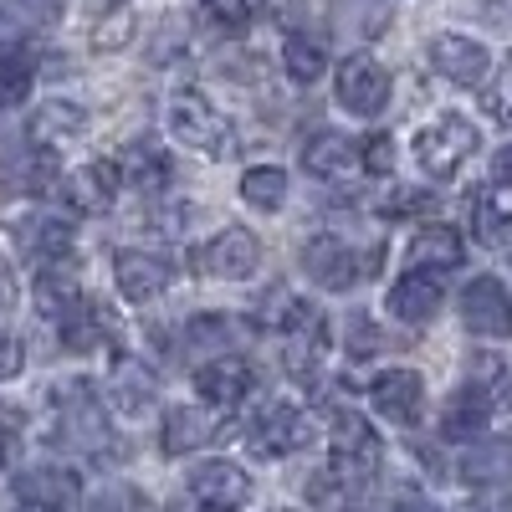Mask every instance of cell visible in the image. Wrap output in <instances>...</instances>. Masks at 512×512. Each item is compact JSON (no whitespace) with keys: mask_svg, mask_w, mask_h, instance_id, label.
<instances>
[{"mask_svg":"<svg viewBox=\"0 0 512 512\" xmlns=\"http://www.w3.org/2000/svg\"><path fill=\"white\" fill-rule=\"evenodd\" d=\"M21 364H26V349L16 344L11 333H0V379H16V374H21Z\"/></svg>","mask_w":512,"mask_h":512,"instance_id":"cell-39","label":"cell"},{"mask_svg":"<svg viewBox=\"0 0 512 512\" xmlns=\"http://www.w3.org/2000/svg\"><path fill=\"white\" fill-rule=\"evenodd\" d=\"M11 456H16V436L6 431V425H0V472L11 466Z\"/></svg>","mask_w":512,"mask_h":512,"instance_id":"cell-45","label":"cell"},{"mask_svg":"<svg viewBox=\"0 0 512 512\" xmlns=\"http://www.w3.org/2000/svg\"><path fill=\"white\" fill-rule=\"evenodd\" d=\"M441 277H431V272H405L395 287H390V313L400 318V323H410V328H420V323H431L436 313H441Z\"/></svg>","mask_w":512,"mask_h":512,"instance_id":"cell-20","label":"cell"},{"mask_svg":"<svg viewBox=\"0 0 512 512\" xmlns=\"http://www.w3.org/2000/svg\"><path fill=\"white\" fill-rule=\"evenodd\" d=\"M200 267L210 277H221V282H246L256 267H262V241H256L251 231H241V226H226L216 241H205Z\"/></svg>","mask_w":512,"mask_h":512,"instance_id":"cell-12","label":"cell"},{"mask_svg":"<svg viewBox=\"0 0 512 512\" xmlns=\"http://www.w3.org/2000/svg\"><path fill=\"white\" fill-rule=\"evenodd\" d=\"M431 210H436L431 190H400L390 205H384V216H390V221H410V216H431Z\"/></svg>","mask_w":512,"mask_h":512,"instance_id":"cell-36","label":"cell"},{"mask_svg":"<svg viewBox=\"0 0 512 512\" xmlns=\"http://www.w3.org/2000/svg\"><path fill=\"white\" fill-rule=\"evenodd\" d=\"M492 175H497V185H512V144L492 159Z\"/></svg>","mask_w":512,"mask_h":512,"instance_id":"cell-42","label":"cell"},{"mask_svg":"<svg viewBox=\"0 0 512 512\" xmlns=\"http://www.w3.org/2000/svg\"><path fill=\"white\" fill-rule=\"evenodd\" d=\"M210 441H221V410H210V405H180V410L164 415V431H159L164 456H185V451H200Z\"/></svg>","mask_w":512,"mask_h":512,"instance_id":"cell-15","label":"cell"},{"mask_svg":"<svg viewBox=\"0 0 512 512\" xmlns=\"http://www.w3.org/2000/svg\"><path fill=\"white\" fill-rule=\"evenodd\" d=\"M169 512H216V507H205V502H195V497H180Z\"/></svg>","mask_w":512,"mask_h":512,"instance_id":"cell-46","label":"cell"},{"mask_svg":"<svg viewBox=\"0 0 512 512\" xmlns=\"http://www.w3.org/2000/svg\"><path fill=\"white\" fill-rule=\"evenodd\" d=\"M31 303L41 308V318H57V323H62V318H72L82 303H88V292H82V287H77V277L57 262V267H41V272H36Z\"/></svg>","mask_w":512,"mask_h":512,"instance_id":"cell-23","label":"cell"},{"mask_svg":"<svg viewBox=\"0 0 512 512\" xmlns=\"http://www.w3.org/2000/svg\"><path fill=\"white\" fill-rule=\"evenodd\" d=\"M461 323L482 338H507L512 333V297L497 277H472L461 292Z\"/></svg>","mask_w":512,"mask_h":512,"instance_id":"cell-9","label":"cell"},{"mask_svg":"<svg viewBox=\"0 0 512 512\" xmlns=\"http://www.w3.org/2000/svg\"><path fill=\"white\" fill-rule=\"evenodd\" d=\"M431 67L446 82H456V88H482L492 77V52L472 36H436L431 41Z\"/></svg>","mask_w":512,"mask_h":512,"instance_id":"cell-11","label":"cell"},{"mask_svg":"<svg viewBox=\"0 0 512 512\" xmlns=\"http://www.w3.org/2000/svg\"><path fill=\"white\" fill-rule=\"evenodd\" d=\"M338 103H344L354 118H379L390 108V77L374 57H349L338 62Z\"/></svg>","mask_w":512,"mask_h":512,"instance_id":"cell-7","label":"cell"},{"mask_svg":"<svg viewBox=\"0 0 512 512\" xmlns=\"http://www.w3.org/2000/svg\"><path fill=\"white\" fill-rule=\"evenodd\" d=\"M502 405H507V410H512V379H507V390H502Z\"/></svg>","mask_w":512,"mask_h":512,"instance_id":"cell-47","label":"cell"},{"mask_svg":"<svg viewBox=\"0 0 512 512\" xmlns=\"http://www.w3.org/2000/svg\"><path fill=\"white\" fill-rule=\"evenodd\" d=\"M241 200L251 210H282L287 205V175L277 164H256L241 175Z\"/></svg>","mask_w":512,"mask_h":512,"instance_id":"cell-31","label":"cell"},{"mask_svg":"<svg viewBox=\"0 0 512 512\" xmlns=\"http://www.w3.org/2000/svg\"><path fill=\"white\" fill-rule=\"evenodd\" d=\"M405 256H410V272H456L466 262V241L456 226H420Z\"/></svg>","mask_w":512,"mask_h":512,"instance_id":"cell-19","label":"cell"},{"mask_svg":"<svg viewBox=\"0 0 512 512\" xmlns=\"http://www.w3.org/2000/svg\"><path fill=\"white\" fill-rule=\"evenodd\" d=\"M384 466V441L359 410H333V461L328 472L344 487H364Z\"/></svg>","mask_w":512,"mask_h":512,"instance_id":"cell-2","label":"cell"},{"mask_svg":"<svg viewBox=\"0 0 512 512\" xmlns=\"http://www.w3.org/2000/svg\"><path fill=\"white\" fill-rule=\"evenodd\" d=\"M190 497L205 502V507H216V512H236L251 497V482H246L241 466H231V461H205V466L190 472Z\"/></svg>","mask_w":512,"mask_h":512,"instance_id":"cell-18","label":"cell"},{"mask_svg":"<svg viewBox=\"0 0 512 512\" xmlns=\"http://www.w3.org/2000/svg\"><path fill=\"white\" fill-rule=\"evenodd\" d=\"M118 169H123L128 185H139V190H149V195L175 180V159H169L159 144H149V139H134V144H128L123 159H118Z\"/></svg>","mask_w":512,"mask_h":512,"instance_id":"cell-26","label":"cell"},{"mask_svg":"<svg viewBox=\"0 0 512 512\" xmlns=\"http://www.w3.org/2000/svg\"><path fill=\"white\" fill-rule=\"evenodd\" d=\"M303 267L323 292H349L359 282V251L349 241H338V236H318L303 251Z\"/></svg>","mask_w":512,"mask_h":512,"instance_id":"cell-16","label":"cell"},{"mask_svg":"<svg viewBox=\"0 0 512 512\" xmlns=\"http://www.w3.org/2000/svg\"><path fill=\"white\" fill-rule=\"evenodd\" d=\"M231 338H236V318H226V313H195L185 323V344L190 349H221L226 354Z\"/></svg>","mask_w":512,"mask_h":512,"instance_id":"cell-34","label":"cell"},{"mask_svg":"<svg viewBox=\"0 0 512 512\" xmlns=\"http://www.w3.org/2000/svg\"><path fill=\"white\" fill-rule=\"evenodd\" d=\"M369 400L390 425H415L425 410V379L415 369H384L369 384Z\"/></svg>","mask_w":512,"mask_h":512,"instance_id":"cell-13","label":"cell"},{"mask_svg":"<svg viewBox=\"0 0 512 512\" xmlns=\"http://www.w3.org/2000/svg\"><path fill=\"white\" fill-rule=\"evenodd\" d=\"M16 6H21L26 16H41V21H47V16L57 11V0H16Z\"/></svg>","mask_w":512,"mask_h":512,"instance_id":"cell-43","label":"cell"},{"mask_svg":"<svg viewBox=\"0 0 512 512\" xmlns=\"http://www.w3.org/2000/svg\"><path fill=\"white\" fill-rule=\"evenodd\" d=\"M359 154H364V169L374 180H384L395 169V144H390V134H369L364 144H359Z\"/></svg>","mask_w":512,"mask_h":512,"instance_id":"cell-35","label":"cell"},{"mask_svg":"<svg viewBox=\"0 0 512 512\" xmlns=\"http://www.w3.org/2000/svg\"><path fill=\"white\" fill-rule=\"evenodd\" d=\"M62 328V349H72V354H88V349H98L103 344V333H108V313L93 303V297H88V303H82L72 318H62L57 323Z\"/></svg>","mask_w":512,"mask_h":512,"instance_id":"cell-30","label":"cell"},{"mask_svg":"<svg viewBox=\"0 0 512 512\" xmlns=\"http://www.w3.org/2000/svg\"><path fill=\"white\" fill-rule=\"evenodd\" d=\"M282 67H287V77L297 82V88H313V82L328 72V52H323V41H313V36H287V47H282Z\"/></svg>","mask_w":512,"mask_h":512,"instance_id":"cell-29","label":"cell"},{"mask_svg":"<svg viewBox=\"0 0 512 512\" xmlns=\"http://www.w3.org/2000/svg\"><path fill=\"white\" fill-rule=\"evenodd\" d=\"M16 497L26 507H41V512H67V507H77L82 482L67 466H31V472L16 477Z\"/></svg>","mask_w":512,"mask_h":512,"instance_id":"cell-17","label":"cell"},{"mask_svg":"<svg viewBox=\"0 0 512 512\" xmlns=\"http://www.w3.org/2000/svg\"><path fill=\"white\" fill-rule=\"evenodd\" d=\"M195 390L210 410H236L251 390H256V369L241 354H216L210 364L195 369Z\"/></svg>","mask_w":512,"mask_h":512,"instance_id":"cell-8","label":"cell"},{"mask_svg":"<svg viewBox=\"0 0 512 512\" xmlns=\"http://www.w3.org/2000/svg\"><path fill=\"white\" fill-rule=\"evenodd\" d=\"M487 113L492 118H512V67H507V77L497 82V88L487 93Z\"/></svg>","mask_w":512,"mask_h":512,"instance_id":"cell-40","label":"cell"},{"mask_svg":"<svg viewBox=\"0 0 512 512\" xmlns=\"http://www.w3.org/2000/svg\"><path fill=\"white\" fill-rule=\"evenodd\" d=\"M472 154H477V128L456 113H441L436 123H425L415 134V159L431 180H451Z\"/></svg>","mask_w":512,"mask_h":512,"instance_id":"cell-3","label":"cell"},{"mask_svg":"<svg viewBox=\"0 0 512 512\" xmlns=\"http://www.w3.org/2000/svg\"><path fill=\"white\" fill-rule=\"evenodd\" d=\"M26 512H41V507H26Z\"/></svg>","mask_w":512,"mask_h":512,"instance_id":"cell-49","label":"cell"},{"mask_svg":"<svg viewBox=\"0 0 512 512\" xmlns=\"http://www.w3.org/2000/svg\"><path fill=\"white\" fill-rule=\"evenodd\" d=\"M103 390H108V405L118 415H144L154 405V395H159V374L144 359H134V354H118Z\"/></svg>","mask_w":512,"mask_h":512,"instance_id":"cell-14","label":"cell"},{"mask_svg":"<svg viewBox=\"0 0 512 512\" xmlns=\"http://www.w3.org/2000/svg\"><path fill=\"white\" fill-rule=\"evenodd\" d=\"M16 297H21V282H16V272L6 262H0V313L16 308Z\"/></svg>","mask_w":512,"mask_h":512,"instance_id":"cell-41","label":"cell"},{"mask_svg":"<svg viewBox=\"0 0 512 512\" xmlns=\"http://www.w3.org/2000/svg\"><path fill=\"white\" fill-rule=\"evenodd\" d=\"M472 236L482 246H502L512 236V185H482L472 195Z\"/></svg>","mask_w":512,"mask_h":512,"instance_id":"cell-24","label":"cell"},{"mask_svg":"<svg viewBox=\"0 0 512 512\" xmlns=\"http://www.w3.org/2000/svg\"><path fill=\"white\" fill-rule=\"evenodd\" d=\"M0 190H6V195H31V200L62 190V159H57V149L36 144V139L31 144H11L6 154H0Z\"/></svg>","mask_w":512,"mask_h":512,"instance_id":"cell-4","label":"cell"},{"mask_svg":"<svg viewBox=\"0 0 512 512\" xmlns=\"http://www.w3.org/2000/svg\"><path fill=\"white\" fill-rule=\"evenodd\" d=\"M98 512H149V502L134 492V487H108L98 497Z\"/></svg>","mask_w":512,"mask_h":512,"instance_id":"cell-38","label":"cell"},{"mask_svg":"<svg viewBox=\"0 0 512 512\" xmlns=\"http://www.w3.org/2000/svg\"><path fill=\"white\" fill-rule=\"evenodd\" d=\"M169 134H175V144H185L205 159L236 154V128L226 123V113L205 93H180L175 103H169Z\"/></svg>","mask_w":512,"mask_h":512,"instance_id":"cell-1","label":"cell"},{"mask_svg":"<svg viewBox=\"0 0 512 512\" xmlns=\"http://www.w3.org/2000/svg\"><path fill=\"white\" fill-rule=\"evenodd\" d=\"M277 512H292V507H277Z\"/></svg>","mask_w":512,"mask_h":512,"instance_id":"cell-48","label":"cell"},{"mask_svg":"<svg viewBox=\"0 0 512 512\" xmlns=\"http://www.w3.org/2000/svg\"><path fill=\"white\" fill-rule=\"evenodd\" d=\"M308 436H313L308 415L297 410V405H282L277 400V405H267L262 415L251 420L246 446H251V456H287V451H303Z\"/></svg>","mask_w":512,"mask_h":512,"instance_id":"cell-5","label":"cell"},{"mask_svg":"<svg viewBox=\"0 0 512 512\" xmlns=\"http://www.w3.org/2000/svg\"><path fill=\"white\" fill-rule=\"evenodd\" d=\"M461 482H466V487H497V482H512V436L477 441L472 451L461 456Z\"/></svg>","mask_w":512,"mask_h":512,"instance_id":"cell-25","label":"cell"},{"mask_svg":"<svg viewBox=\"0 0 512 512\" xmlns=\"http://www.w3.org/2000/svg\"><path fill=\"white\" fill-rule=\"evenodd\" d=\"M195 21L210 36H246L251 31V0H200Z\"/></svg>","mask_w":512,"mask_h":512,"instance_id":"cell-32","label":"cell"},{"mask_svg":"<svg viewBox=\"0 0 512 512\" xmlns=\"http://www.w3.org/2000/svg\"><path fill=\"white\" fill-rule=\"evenodd\" d=\"M128 36H134V16H128V11H113L103 26H93V47H98V52H118Z\"/></svg>","mask_w":512,"mask_h":512,"instance_id":"cell-37","label":"cell"},{"mask_svg":"<svg viewBox=\"0 0 512 512\" xmlns=\"http://www.w3.org/2000/svg\"><path fill=\"white\" fill-rule=\"evenodd\" d=\"M36 88V67L21 52H0V108H21Z\"/></svg>","mask_w":512,"mask_h":512,"instance_id":"cell-33","label":"cell"},{"mask_svg":"<svg viewBox=\"0 0 512 512\" xmlns=\"http://www.w3.org/2000/svg\"><path fill=\"white\" fill-rule=\"evenodd\" d=\"M82 128H88V108L72 103V98H52L31 113V139L36 144H62V139L82 134Z\"/></svg>","mask_w":512,"mask_h":512,"instance_id":"cell-28","label":"cell"},{"mask_svg":"<svg viewBox=\"0 0 512 512\" xmlns=\"http://www.w3.org/2000/svg\"><path fill=\"white\" fill-rule=\"evenodd\" d=\"M487 420H492L487 390H482V384H466V390L451 395L446 410H441V436H446V441H482Z\"/></svg>","mask_w":512,"mask_h":512,"instance_id":"cell-22","label":"cell"},{"mask_svg":"<svg viewBox=\"0 0 512 512\" xmlns=\"http://www.w3.org/2000/svg\"><path fill=\"white\" fill-rule=\"evenodd\" d=\"M11 236L26 256H36V262H47V267H57L72 251V226L62 216H26V221L11 226Z\"/></svg>","mask_w":512,"mask_h":512,"instance_id":"cell-21","label":"cell"},{"mask_svg":"<svg viewBox=\"0 0 512 512\" xmlns=\"http://www.w3.org/2000/svg\"><path fill=\"white\" fill-rule=\"evenodd\" d=\"M395 512H441V507H436V502H425V497H400Z\"/></svg>","mask_w":512,"mask_h":512,"instance_id":"cell-44","label":"cell"},{"mask_svg":"<svg viewBox=\"0 0 512 512\" xmlns=\"http://www.w3.org/2000/svg\"><path fill=\"white\" fill-rule=\"evenodd\" d=\"M118 185H123L118 159H93V164L72 169V175L62 180V200L77 210V216H103V210L118 200Z\"/></svg>","mask_w":512,"mask_h":512,"instance_id":"cell-10","label":"cell"},{"mask_svg":"<svg viewBox=\"0 0 512 512\" xmlns=\"http://www.w3.org/2000/svg\"><path fill=\"white\" fill-rule=\"evenodd\" d=\"M354 164H364V154L344 134H318L313 144H303V169L313 180H344Z\"/></svg>","mask_w":512,"mask_h":512,"instance_id":"cell-27","label":"cell"},{"mask_svg":"<svg viewBox=\"0 0 512 512\" xmlns=\"http://www.w3.org/2000/svg\"><path fill=\"white\" fill-rule=\"evenodd\" d=\"M113 277H118V292L128 297V303H154V297L169 292V282H175V262L159 251H139L128 246L113 256Z\"/></svg>","mask_w":512,"mask_h":512,"instance_id":"cell-6","label":"cell"}]
</instances>
